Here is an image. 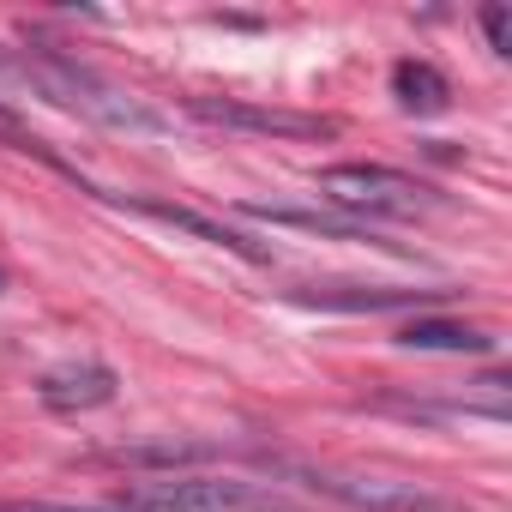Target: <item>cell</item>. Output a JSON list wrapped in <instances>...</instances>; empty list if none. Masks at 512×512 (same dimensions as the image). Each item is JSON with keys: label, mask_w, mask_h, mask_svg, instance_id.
<instances>
[{"label": "cell", "mask_w": 512, "mask_h": 512, "mask_svg": "<svg viewBox=\"0 0 512 512\" xmlns=\"http://www.w3.org/2000/svg\"><path fill=\"white\" fill-rule=\"evenodd\" d=\"M0 67L19 73V79H25L37 97H49L55 109L85 115V121H97V127H115V133H163V127H169L157 109H145L139 97H127L121 85H109L103 73H91L85 61H73V55H61V49H49V43H31L25 55H7V49H0Z\"/></svg>", "instance_id": "cell-1"}, {"label": "cell", "mask_w": 512, "mask_h": 512, "mask_svg": "<svg viewBox=\"0 0 512 512\" xmlns=\"http://www.w3.org/2000/svg\"><path fill=\"white\" fill-rule=\"evenodd\" d=\"M278 470L350 512H470L464 500L440 494L434 482H410V476H386V470H332V464H278Z\"/></svg>", "instance_id": "cell-2"}, {"label": "cell", "mask_w": 512, "mask_h": 512, "mask_svg": "<svg viewBox=\"0 0 512 512\" xmlns=\"http://www.w3.org/2000/svg\"><path fill=\"white\" fill-rule=\"evenodd\" d=\"M320 193L350 217H422L440 205L428 181L386 169V163H332L320 169Z\"/></svg>", "instance_id": "cell-3"}, {"label": "cell", "mask_w": 512, "mask_h": 512, "mask_svg": "<svg viewBox=\"0 0 512 512\" xmlns=\"http://www.w3.org/2000/svg\"><path fill=\"white\" fill-rule=\"evenodd\" d=\"M133 512H278V494L235 476H163L127 494Z\"/></svg>", "instance_id": "cell-4"}, {"label": "cell", "mask_w": 512, "mask_h": 512, "mask_svg": "<svg viewBox=\"0 0 512 512\" xmlns=\"http://www.w3.org/2000/svg\"><path fill=\"white\" fill-rule=\"evenodd\" d=\"M193 115L211 127L235 133H272V139H332V115H302V109H266V103H241V97H193Z\"/></svg>", "instance_id": "cell-5"}, {"label": "cell", "mask_w": 512, "mask_h": 512, "mask_svg": "<svg viewBox=\"0 0 512 512\" xmlns=\"http://www.w3.org/2000/svg\"><path fill=\"white\" fill-rule=\"evenodd\" d=\"M97 199L127 205V211H139V217H151V223H169V229H181V235H193V241H205V247H223V253H235V260H247V266H272V247L247 241L241 229H229V223H217V217H205V211H193V205H169V199H145V193H97Z\"/></svg>", "instance_id": "cell-6"}, {"label": "cell", "mask_w": 512, "mask_h": 512, "mask_svg": "<svg viewBox=\"0 0 512 512\" xmlns=\"http://www.w3.org/2000/svg\"><path fill=\"white\" fill-rule=\"evenodd\" d=\"M37 398L55 410V416H79V410H103L115 398V368L103 362H67V368H49L37 380Z\"/></svg>", "instance_id": "cell-7"}, {"label": "cell", "mask_w": 512, "mask_h": 512, "mask_svg": "<svg viewBox=\"0 0 512 512\" xmlns=\"http://www.w3.org/2000/svg\"><path fill=\"white\" fill-rule=\"evenodd\" d=\"M440 296H452V290H380V284H320V290H302L296 302H308V308H344V314H380V308H422V302H440Z\"/></svg>", "instance_id": "cell-8"}, {"label": "cell", "mask_w": 512, "mask_h": 512, "mask_svg": "<svg viewBox=\"0 0 512 512\" xmlns=\"http://www.w3.org/2000/svg\"><path fill=\"white\" fill-rule=\"evenodd\" d=\"M392 97H398L404 109H416V115H440V109L452 103V85H446V73L428 67V61H398V67H392Z\"/></svg>", "instance_id": "cell-9"}, {"label": "cell", "mask_w": 512, "mask_h": 512, "mask_svg": "<svg viewBox=\"0 0 512 512\" xmlns=\"http://www.w3.org/2000/svg\"><path fill=\"white\" fill-rule=\"evenodd\" d=\"M398 344L404 350H464V356H488L494 350V338L482 326H452V320H410L398 332Z\"/></svg>", "instance_id": "cell-10"}, {"label": "cell", "mask_w": 512, "mask_h": 512, "mask_svg": "<svg viewBox=\"0 0 512 512\" xmlns=\"http://www.w3.org/2000/svg\"><path fill=\"white\" fill-rule=\"evenodd\" d=\"M260 223H284V229H308V235H332V241H380L374 229L350 223V217H326V211H296V205H241Z\"/></svg>", "instance_id": "cell-11"}, {"label": "cell", "mask_w": 512, "mask_h": 512, "mask_svg": "<svg viewBox=\"0 0 512 512\" xmlns=\"http://www.w3.org/2000/svg\"><path fill=\"white\" fill-rule=\"evenodd\" d=\"M211 446H187V440H175V446H127V452H115L121 464H193V458H205Z\"/></svg>", "instance_id": "cell-12"}, {"label": "cell", "mask_w": 512, "mask_h": 512, "mask_svg": "<svg viewBox=\"0 0 512 512\" xmlns=\"http://www.w3.org/2000/svg\"><path fill=\"white\" fill-rule=\"evenodd\" d=\"M476 19H482V31H488V49H494V55H512V13H506V7H482Z\"/></svg>", "instance_id": "cell-13"}, {"label": "cell", "mask_w": 512, "mask_h": 512, "mask_svg": "<svg viewBox=\"0 0 512 512\" xmlns=\"http://www.w3.org/2000/svg\"><path fill=\"white\" fill-rule=\"evenodd\" d=\"M0 512H109V506H67V500H0Z\"/></svg>", "instance_id": "cell-14"}, {"label": "cell", "mask_w": 512, "mask_h": 512, "mask_svg": "<svg viewBox=\"0 0 512 512\" xmlns=\"http://www.w3.org/2000/svg\"><path fill=\"white\" fill-rule=\"evenodd\" d=\"M0 296H7V272H0Z\"/></svg>", "instance_id": "cell-15"}]
</instances>
